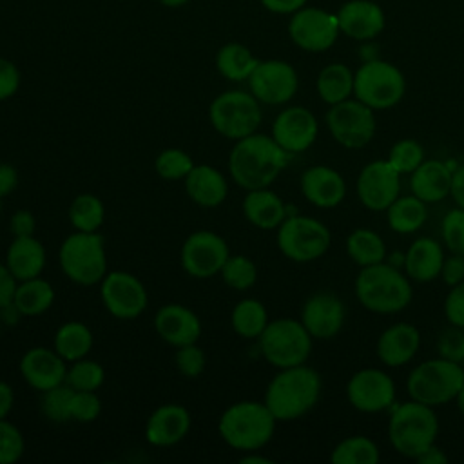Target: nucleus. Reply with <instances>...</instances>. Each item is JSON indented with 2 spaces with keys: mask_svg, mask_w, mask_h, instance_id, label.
Segmentation results:
<instances>
[{
  "mask_svg": "<svg viewBox=\"0 0 464 464\" xmlns=\"http://www.w3.org/2000/svg\"><path fill=\"white\" fill-rule=\"evenodd\" d=\"M288 163V152L272 136L250 134L232 147L228 170L232 179L245 190L270 187Z\"/></svg>",
  "mask_w": 464,
  "mask_h": 464,
  "instance_id": "1",
  "label": "nucleus"
},
{
  "mask_svg": "<svg viewBox=\"0 0 464 464\" xmlns=\"http://www.w3.org/2000/svg\"><path fill=\"white\" fill-rule=\"evenodd\" d=\"M321 393L319 373L304 364L281 368L270 381L265 404L277 420H294L308 413Z\"/></svg>",
  "mask_w": 464,
  "mask_h": 464,
  "instance_id": "2",
  "label": "nucleus"
},
{
  "mask_svg": "<svg viewBox=\"0 0 464 464\" xmlns=\"http://www.w3.org/2000/svg\"><path fill=\"white\" fill-rule=\"evenodd\" d=\"M359 303L375 314H397L411 301L408 277L390 263H377L361 268L355 279Z\"/></svg>",
  "mask_w": 464,
  "mask_h": 464,
  "instance_id": "3",
  "label": "nucleus"
},
{
  "mask_svg": "<svg viewBox=\"0 0 464 464\" xmlns=\"http://www.w3.org/2000/svg\"><path fill=\"white\" fill-rule=\"evenodd\" d=\"M276 420L265 402L239 401L223 411L218 430L230 448L256 451L272 439Z\"/></svg>",
  "mask_w": 464,
  "mask_h": 464,
  "instance_id": "4",
  "label": "nucleus"
},
{
  "mask_svg": "<svg viewBox=\"0 0 464 464\" xmlns=\"http://www.w3.org/2000/svg\"><path fill=\"white\" fill-rule=\"evenodd\" d=\"M439 419L433 406L419 401L399 404L388 424V439L393 450L408 459H417L428 446L435 444Z\"/></svg>",
  "mask_w": 464,
  "mask_h": 464,
  "instance_id": "5",
  "label": "nucleus"
},
{
  "mask_svg": "<svg viewBox=\"0 0 464 464\" xmlns=\"http://www.w3.org/2000/svg\"><path fill=\"white\" fill-rule=\"evenodd\" d=\"M406 94V78L386 60H364L353 72V96L373 111L395 107Z\"/></svg>",
  "mask_w": 464,
  "mask_h": 464,
  "instance_id": "6",
  "label": "nucleus"
},
{
  "mask_svg": "<svg viewBox=\"0 0 464 464\" xmlns=\"http://www.w3.org/2000/svg\"><path fill=\"white\" fill-rule=\"evenodd\" d=\"M464 382L460 362L439 357L415 366L406 381V390L413 401L428 406H440L453 401Z\"/></svg>",
  "mask_w": 464,
  "mask_h": 464,
  "instance_id": "7",
  "label": "nucleus"
},
{
  "mask_svg": "<svg viewBox=\"0 0 464 464\" xmlns=\"http://www.w3.org/2000/svg\"><path fill=\"white\" fill-rule=\"evenodd\" d=\"M63 274L83 286L102 281L107 274V254L98 232H74L65 237L58 252Z\"/></svg>",
  "mask_w": 464,
  "mask_h": 464,
  "instance_id": "8",
  "label": "nucleus"
},
{
  "mask_svg": "<svg viewBox=\"0 0 464 464\" xmlns=\"http://www.w3.org/2000/svg\"><path fill=\"white\" fill-rule=\"evenodd\" d=\"M263 357L276 368L304 364L312 352V335L301 321L281 317L268 321L257 337Z\"/></svg>",
  "mask_w": 464,
  "mask_h": 464,
  "instance_id": "9",
  "label": "nucleus"
},
{
  "mask_svg": "<svg viewBox=\"0 0 464 464\" xmlns=\"http://www.w3.org/2000/svg\"><path fill=\"white\" fill-rule=\"evenodd\" d=\"M208 118L221 136L237 141L257 130L261 125V107L252 92L225 91L212 100Z\"/></svg>",
  "mask_w": 464,
  "mask_h": 464,
  "instance_id": "10",
  "label": "nucleus"
},
{
  "mask_svg": "<svg viewBox=\"0 0 464 464\" xmlns=\"http://www.w3.org/2000/svg\"><path fill=\"white\" fill-rule=\"evenodd\" d=\"M332 243V234L324 223L308 216H286L277 227V246L288 259L308 263L319 259Z\"/></svg>",
  "mask_w": 464,
  "mask_h": 464,
  "instance_id": "11",
  "label": "nucleus"
},
{
  "mask_svg": "<svg viewBox=\"0 0 464 464\" xmlns=\"http://www.w3.org/2000/svg\"><path fill=\"white\" fill-rule=\"evenodd\" d=\"M326 125L332 138L344 149H362L373 140L377 121L373 109L357 98H348L330 105Z\"/></svg>",
  "mask_w": 464,
  "mask_h": 464,
  "instance_id": "12",
  "label": "nucleus"
},
{
  "mask_svg": "<svg viewBox=\"0 0 464 464\" xmlns=\"http://www.w3.org/2000/svg\"><path fill=\"white\" fill-rule=\"evenodd\" d=\"M341 29L335 13L317 7L304 5L288 22V36L299 49L306 53H324L339 38Z\"/></svg>",
  "mask_w": 464,
  "mask_h": 464,
  "instance_id": "13",
  "label": "nucleus"
},
{
  "mask_svg": "<svg viewBox=\"0 0 464 464\" xmlns=\"http://www.w3.org/2000/svg\"><path fill=\"white\" fill-rule=\"evenodd\" d=\"M246 82L257 102L266 105H283L290 102L299 87L294 65L285 60H259Z\"/></svg>",
  "mask_w": 464,
  "mask_h": 464,
  "instance_id": "14",
  "label": "nucleus"
},
{
  "mask_svg": "<svg viewBox=\"0 0 464 464\" xmlns=\"http://www.w3.org/2000/svg\"><path fill=\"white\" fill-rule=\"evenodd\" d=\"M228 256V245L221 236L210 230H198L181 246V266L188 276L207 279L219 274Z\"/></svg>",
  "mask_w": 464,
  "mask_h": 464,
  "instance_id": "15",
  "label": "nucleus"
},
{
  "mask_svg": "<svg viewBox=\"0 0 464 464\" xmlns=\"http://www.w3.org/2000/svg\"><path fill=\"white\" fill-rule=\"evenodd\" d=\"M100 295L107 312L118 319H134L147 306V290L141 281L121 270L105 274Z\"/></svg>",
  "mask_w": 464,
  "mask_h": 464,
  "instance_id": "16",
  "label": "nucleus"
},
{
  "mask_svg": "<svg viewBox=\"0 0 464 464\" xmlns=\"http://www.w3.org/2000/svg\"><path fill=\"white\" fill-rule=\"evenodd\" d=\"M355 190L366 208L375 212L386 210L399 198L401 174L388 160H375L359 172Z\"/></svg>",
  "mask_w": 464,
  "mask_h": 464,
  "instance_id": "17",
  "label": "nucleus"
},
{
  "mask_svg": "<svg viewBox=\"0 0 464 464\" xmlns=\"http://www.w3.org/2000/svg\"><path fill=\"white\" fill-rule=\"evenodd\" d=\"M346 397L355 410L362 413H377L393 402L395 384L382 370L364 368L350 377Z\"/></svg>",
  "mask_w": 464,
  "mask_h": 464,
  "instance_id": "18",
  "label": "nucleus"
},
{
  "mask_svg": "<svg viewBox=\"0 0 464 464\" xmlns=\"http://www.w3.org/2000/svg\"><path fill=\"white\" fill-rule=\"evenodd\" d=\"M272 138L288 154L310 149L317 138V120L306 107L283 109L272 123Z\"/></svg>",
  "mask_w": 464,
  "mask_h": 464,
  "instance_id": "19",
  "label": "nucleus"
},
{
  "mask_svg": "<svg viewBox=\"0 0 464 464\" xmlns=\"http://www.w3.org/2000/svg\"><path fill=\"white\" fill-rule=\"evenodd\" d=\"M335 16L341 34L357 42H372L386 25L384 11L373 0H346L339 5Z\"/></svg>",
  "mask_w": 464,
  "mask_h": 464,
  "instance_id": "20",
  "label": "nucleus"
},
{
  "mask_svg": "<svg viewBox=\"0 0 464 464\" xmlns=\"http://www.w3.org/2000/svg\"><path fill=\"white\" fill-rule=\"evenodd\" d=\"M344 304L330 292H317L310 295L301 310V323L312 339L335 337L344 323Z\"/></svg>",
  "mask_w": 464,
  "mask_h": 464,
  "instance_id": "21",
  "label": "nucleus"
},
{
  "mask_svg": "<svg viewBox=\"0 0 464 464\" xmlns=\"http://www.w3.org/2000/svg\"><path fill=\"white\" fill-rule=\"evenodd\" d=\"M20 373L31 388L38 392H47L65 382L67 368L65 361L56 350L53 352L45 346H36L22 355Z\"/></svg>",
  "mask_w": 464,
  "mask_h": 464,
  "instance_id": "22",
  "label": "nucleus"
},
{
  "mask_svg": "<svg viewBox=\"0 0 464 464\" xmlns=\"http://www.w3.org/2000/svg\"><path fill=\"white\" fill-rule=\"evenodd\" d=\"M154 328L158 335L172 346L196 343L201 335L199 317L190 308L178 303L165 304L156 312Z\"/></svg>",
  "mask_w": 464,
  "mask_h": 464,
  "instance_id": "23",
  "label": "nucleus"
},
{
  "mask_svg": "<svg viewBox=\"0 0 464 464\" xmlns=\"http://www.w3.org/2000/svg\"><path fill=\"white\" fill-rule=\"evenodd\" d=\"M301 192L312 205L319 208H334L344 199L346 185L335 169L315 165L301 174Z\"/></svg>",
  "mask_w": 464,
  "mask_h": 464,
  "instance_id": "24",
  "label": "nucleus"
},
{
  "mask_svg": "<svg viewBox=\"0 0 464 464\" xmlns=\"http://www.w3.org/2000/svg\"><path fill=\"white\" fill-rule=\"evenodd\" d=\"M190 430V413L181 404H163L156 408L147 424L145 439L152 446H172Z\"/></svg>",
  "mask_w": 464,
  "mask_h": 464,
  "instance_id": "25",
  "label": "nucleus"
},
{
  "mask_svg": "<svg viewBox=\"0 0 464 464\" xmlns=\"http://www.w3.org/2000/svg\"><path fill=\"white\" fill-rule=\"evenodd\" d=\"M420 346V332L410 323L388 326L377 339V357L386 366L397 368L413 359Z\"/></svg>",
  "mask_w": 464,
  "mask_h": 464,
  "instance_id": "26",
  "label": "nucleus"
},
{
  "mask_svg": "<svg viewBox=\"0 0 464 464\" xmlns=\"http://www.w3.org/2000/svg\"><path fill=\"white\" fill-rule=\"evenodd\" d=\"M451 176L453 170L448 167V163L439 160H424L411 172L410 187L413 196H417L424 203L442 201L446 196H450Z\"/></svg>",
  "mask_w": 464,
  "mask_h": 464,
  "instance_id": "27",
  "label": "nucleus"
},
{
  "mask_svg": "<svg viewBox=\"0 0 464 464\" xmlns=\"http://www.w3.org/2000/svg\"><path fill=\"white\" fill-rule=\"evenodd\" d=\"M185 188L194 203L207 208L219 207L228 194L225 176L210 165H194L185 178Z\"/></svg>",
  "mask_w": 464,
  "mask_h": 464,
  "instance_id": "28",
  "label": "nucleus"
},
{
  "mask_svg": "<svg viewBox=\"0 0 464 464\" xmlns=\"http://www.w3.org/2000/svg\"><path fill=\"white\" fill-rule=\"evenodd\" d=\"M442 263L444 252L440 245L431 237L415 239L404 254L406 276L417 283H428L440 276Z\"/></svg>",
  "mask_w": 464,
  "mask_h": 464,
  "instance_id": "29",
  "label": "nucleus"
},
{
  "mask_svg": "<svg viewBox=\"0 0 464 464\" xmlns=\"http://www.w3.org/2000/svg\"><path fill=\"white\" fill-rule=\"evenodd\" d=\"M5 265L18 281L38 277L45 266V248L34 236L14 237L7 246Z\"/></svg>",
  "mask_w": 464,
  "mask_h": 464,
  "instance_id": "30",
  "label": "nucleus"
},
{
  "mask_svg": "<svg viewBox=\"0 0 464 464\" xmlns=\"http://www.w3.org/2000/svg\"><path fill=\"white\" fill-rule=\"evenodd\" d=\"M243 214L245 218L257 228H277L286 218V207L283 199L266 188L246 190L243 199Z\"/></svg>",
  "mask_w": 464,
  "mask_h": 464,
  "instance_id": "31",
  "label": "nucleus"
},
{
  "mask_svg": "<svg viewBox=\"0 0 464 464\" xmlns=\"http://www.w3.org/2000/svg\"><path fill=\"white\" fill-rule=\"evenodd\" d=\"M257 63L254 53L239 42H228L216 53V69L230 82H246Z\"/></svg>",
  "mask_w": 464,
  "mask_h": 464,
  "instance_id": "32",
  "label": "nucleus"
},
{
  "mask_svg": "<svg viewBox=\"0 0 464 464\" xmlns=\"http://www.w3.org/2000/svg\"><path fill=\"white\" fill-rule=\"evenodd\" d=\"M315 89L319 98L328 105L348 100L353 94V71L341 62L328 63L319 71Z\"/></svg>",
  "mask_w": 464,
  "mask_h": 464,
  "instance_id": "33",
  "label": "nucleus"
},
{
  "mask_svg": "<svg viewBox=\"0 0 464 464\" xmlns=\"http://www.w3.org/2000/svg\"><path fill=\"white\" fill-rule=\"evenodd\" d=\"M53 301L54 290L51 283L38 276L18 283L13 304L22 315H40L51 308Z\"/></svg>",
  "mask_w": 464,
  "mask_h": 464,
  "instance_id": "34",
  "label": "nucleus"
},
{
  "mask_svg": "<svg viewBox=\"0 0 464 464\" xmlns=\"http://www.w3.org/2000/svg\"><path fill=\"white\" fill-rule=\"evenodd\" d=\"M386 210H388V225L397 234L417 232L428 218L426 203L413 194L397 198Z\"/></svg>",
  "mask_w": 464,
  "mask_h": 464,
  "instance_id": "35",
  "label": "nucleus"
},
{
  "mask_svg": "<svg viewBox=\"0 0 464 464\" xmlns=\"http://www.w3.org/2000/svg\"><path fill=\"white\" fill-rule=\"evenodd\" d=\"M346 252L355 265L364 268L384 261L386 245L377 232L370 228H355L346 239Z\"/></svg>",
  "mask_w": 464,
  "mask_h": 464,
  "instance_id": "36",
  "label": "nucleus"
},
{
  "mask_svg": "<svg viewBox=\"0 0 464 464\" xmlns=\"http://www.w3.org/2000/svg\"><path fill=\"white\" fill-rule=\"evenodd\" d=\"M92 348L91 330L78 321H69L62 324L54 335V350L67 362L83 359Z\"/></svg>",
  "mask_w": 464,
  "mask_h": 464,
  "instance_id": "37",
  "label": "nucleus"
},
{
  "mask_svg": "<svg viewBox=\"0 0 464 464\" xmlns=\"http://www.w3.org/2000/svg\"><path fill=\"white\" fill-rule=\"evenodd\" d=\"M232 328L245 339H257L268 324V314L261 301L241 299L232 310Z\"/></svg>",
  "mask_w": 464,
  "mask_h": 464,
  "instance_id": "38",
  "label": "nucleus"
},
{
  "mask_svg": "<svg viewBox=\"0 0 464 464\" xmlns=\"http://www.w3.org/2000/svg\"><path fill=\"white\" fill-rule=\"evenodd\" d=\"M330 460L334 464H375L379 460V448L372 439L353 435L343 439L332 450Z\"/></svg>",
  "mask_w": 464,
  "mask_h": 464,
  "instance_id": "39",
  "label": "nucleus"
},
{
  "mask_svg": "<svg viewBox=\"0 0 464 464\" xmlns=\"http://www.w3.org/2000/svg\"><path fill=\"white\" fill-rule=\"evenodd\" d=\"M105 218V208L94 194H80L69 207V219L80 232H96Z\"/></svg>",
  "mask_w": 464,
  "mask_h": 464,
  "instance_id": "40",
  "label": "nucleus"
},
{
  "mask_svg": "<svg viewBox=\"0 0 464 464\" xmlns=\"http://www.w3.org/2000/svg\"><path fill=\"white\" fill-rule=\"evenodd\" d=\"M105 379L103 366L96 361L89 359H78L72 362V366L67 370L65 384L72 390H85V392H96Z\"/></svg>",
  "mask_w": 464,
  "mask_h": 464,
  "instance_id": "41",
  "label": "nucleus"
},
{
  "mask_svg": "<svg viewBox=\"0 0 464 464\" xmlns=\"http://www.w3.org/2000/svg\"><path fill=\"white\" fill-rule=\"evenodd\" d=\"M219 274L225 285L234 290H248L257 279V268L246 256H228Z\"/></svg>",
  "mask_w": 464,
  "mask_h": 464,
  "instance_id": "42",
  "label": "nucleus"
},
{
  "mask_svg": "<svg viewBox=\"0 0 464 464\" xmlns=\"http://www.w3.org/2000/svg\"><path fill=\"white\" fill-rule=\"evenodd\" d=\"M154 167L163 179L178 181L187 178V174L194 169V161L181 149H165L163 152L158 154Z\"/></svg>",
  "mask_w": 464,
  "mask_h": 464,
  "instance_id": "43",
  "label": "nucleus"
},
{
  "mask_svg": "<svg viewBox=\"0 0 464 464\" xmlns=\"http://www.w3.org/2000/svg\"><path fill=\"white\" fill-rule=\"evenodd\" d=\"M424 161V149L417 140H399L388 154V163L399 174H411Z\"/></svg>",
  "mask_w": 464,
  "mask_h": 464,
  "instance_id": "44",
  "label": "nucleus"
},
{
  "mask_svg": "<svg viewBox=\"0 0 464 464\" xmlns=\"http://www.w3.org/2000/svg\"><path fill=\"white\" fill-rule=\"evenodd\" d=\"M72 388L67 384L54 386L44 392L42 397V413L53 422H69L71 420V397Z\"/></svg>",
  "mask_w": 464,
  "mask_h": 464,
  "instance_id": "45",
  "label": "nucleus"
},
{
  "mask_svg": "<svg viewBox=\"0 0 464 464\" xmlns=\"http://www.w3.org/2000/svg\"><path fill=\"white\" fill-rule=\"evenodd\" d=\"M24 448L22 431L5 419H0V464H14L24 455Z\"/></svg>",
  "mask_w": 464,
  "mask_h": 464,
  "instance_id": "46",
  "label": "nucleus"
},
{
  "mask_svg": "<svg viewBox=\"0 0 464 464\" xmlns=\"http://www.w3.org/2000/svg\"><path fill=\"white\" fill-rule=\"evenodd\" d=\"M440 232L446 246L453 254L464 256V208H451L442 219Z\"/></svg>",
  "mask_w": 464,
  "mask_h": 464,
  "instance_id": "47",
  "label": "nucleus"
},
{
  "mask_svg": "<svg viewBox=\"0 0 464 464\" xmlns=\"http://www.w3.org/2000/svg\"><path fill=\"white\" fill-rule=\"evenodd\" d=\"M205 352L196 344V343H190V344H183V346H178V352H176V368L181 375L188 377V379H194V377H199L201 372L205 370Z\"/></svg>",
  "mask_w": 464,
  "mask_h": 464,
  "instance_id": "48",
  "label": "nucleus"
},
{
  "mask_svg": "<svg viewBox=\"0 0 464 464\" xmlns=\"http://www.w3.org/2000/svg\"><path fill=\"white\" fill-rule=\"evenodd\" d=\"M102 411V402L94 392L74 390L71 397V420L91 422Z\"/></svg>",
  "mask_w": 464,
  "mask_h": 464,
  "instance_id": "49",
  "label": "nucleus"
},
{
  "mask_svg": "<svg viewBox=\"0 0 464 464\" xmlns=\"http://www.w3.org/2000/svg\"><path fill=\"white\" fill-rule=\"evenodd\" d=\"M439 355L455 362L464 361V328L453 326L440 334L437 341Z\"/></svg>",
  "mask_w": 464,
  "mask_h": 464,
  "instance_id": "50",
  "label": "nucleus"
},
{
  "mask_svg": "<svg viewBox=\"0 0 464 464\" xmlns=\"http://www.w3.org/2000/svg\"><path fill=\"white\" fill-rule=\"evenodd\" d=\"M446 319L459 328H464V281L451 286L444 301Z\"/></svg>",
  "mask_w": 464,
  "mask_h": 464,
  "instance_id": "51",
  "label": "nucleus"
},
{
  "mask_svg": "<svg viewBox=\"0 0 464 464\" xmlns=\"http://www.w3.org/2000/svg\"><path fill=\"white\" fill-rule=\"evenodd\" d=\"M20 80L18 67L11 60L0 56V102L11 98L18 91Z\"/></svg>",
  "mask_w": 464,
  "mask_h": 464,
  "instance_id": "52",
  "label": "nucleus"
},
{
  "mask_svg": "<svg viewBox=\"0 0 464 464\" xmlns=\"http://www.w3.org/2000/svg\"><path fill=\"white\" fill-rule=\"evenodd\" d=\"M440 276H442V281L450 286H455L460 281H464V256L453 254L450 257H444Z\"/></svg>",
  "mask_w": 464,
  "mask_h": 464,
  "instance_id": "53",
  "label": "nucleus"
},
{
  "mask_svg": "<svg viewBox=\"0 0 464 464\" xmlns=\"http://www.w3.org/2000/svg\"><path fill=\"white\" fill-rule=\"evenodd\" d=\"M11 232L14 237H22V236H33L34 228H36V219L29 210H16L11 216L9 221Z\"/></svg>",
  "mask_w": 464,
  "mask_h": 464,
  "instance_id": "54",
  "label": "nucleus"
},
{
  "mask_svg": "<svg viewBox=\"0 0 464 464\" xmlns=\"http://www.w3.org/2000/svg\"><path fill=\"white\" fill-rule=\"evenodd\" d=\"M16 286H18V279L11 274L7 265L0 263V308L14 301Z\"/></svg>",
  "mask_w": 464,
  "mask_h": 464,
  "instance_id": "55",
  "label": "nucleus"
},
{
  "mask_svg": "<svg viewBox=\"0 0 464 464\" xmlns=\"http://www.w3.org/2000/svg\"><path fill=\"white\" fill-rule=\"evenodd\" d=\"M259 4L274 14H294L308 4V0H259Z\"/></svg>",
  "mask_w": 464,
  "mask_h": 464,
  "instance_id": "56",
  "label": "nucleus"
},
{
  "mask_svg": "<svg viewBox=\"0 0 464 464\" xmlns=\"http://www.w3.org/2000/svg\"><path fill=\"white\" fill-rule=\"evenodd\" d=\"M18 185V172L13 165L0 163V196L11 194Z\"/></svg>",
  "mask_w": 464,
  "mask_h": 464,
  "instance_id": "57",
  "label": "nucleus"
},
{
  "mask_svg": "<svg viewBox=\"0 0 464 464\" xmlns=\"http://www.w3.org/2000/svg\"><path fill=\"white\" fill-rule=\"evenodd\" d=\"M450 194H451L453 201L457 203V207L464 208V163L459 165V167L453 170Z\"/></svg>",
  "mask_w": 464,
  "mask_h": 464,
  "instance_id": "58",
  "label": "nucleus"
},
{
  "mask_svg": "<svg viewBox=\"0 0 464 464\" xmlns=\"http://www.w3.org/2000/svg\"><path fill=\"white\" fill-rule=\"evenodd\" d=\"M415 460L420 464H444V462H448V455L439 446L431 444Z\"/></svg>",
  "mask_w": 464,
  "mask_h": 464,
  "instance_id": "59",
  "label": "nucleus"
},
{
  "mask_svg": "<svg viewBox=\"0 0 464 464\" xmlns=\"http://www.w3.org/2000/svg\"><path fill=\"white\" fill-rule=\"evenodd\" d=\"M14 402V395H13V388L0 381V419H5L13 408Z\"/></svg>",
  "mask_w": 464,
  "mask_h": 464,
  "instance_id": "60",
  "label": "nucleus"
},
{
  "mask_svg": "<svg viewBox=\"0 0 464 464\" xmlns=\"http://www.w3.org/2000/svg\"><path fill=\"white\" fill-rule=\"evenodd\" d=\"M241 462H243V464H254V462H259V464H272L270 459L259 457V455H246V457L241 459Z\"/></svg>",
  "mask_w": 464,
  "mask_h": 464,
  "instance_id": "61",
  "label": "nucleus"
},
{
  "mask_svg": "<svg viewBox=\"0 0 464 464\" xmlns=\"http://www.w3.org/2000/svg\"><path fill=\"white\" fill-rule=\"evenodd\" d=\"M161 5L165 7H170V9H178V7H183L185 4H188L190 0H158Z\"/></svg>",
  "mask_w": 464,
  "mask_h": 464,
  "instance_id": "62",
  "label": "nucleus"
},
{
  "mask_svg": "<svg viewBox=\"0 0 464 464\" xmlns=\"http://www.w3.org/2000/svg\"><path fill=\"white\" fill-rule=\"evenodd\" d=\"M455 401H457V408H459V411H460V413H462V417H464V382H462V386H460V390H459V393H457Z\"/></svg>",
  "mask_w": 464,
  "mask_h": 464,
  "instance_id": "63",
  "label": "nucleus"
},
{
  "mask_svg": "<svg viewBox=\"0 0 464 464\" xmlns=\"http://www.w3.org/2000/svg\"><path fill=\"white\" fill-rule=\"evenodd\" d=\"M0 212H2V196H0Z\"/></svg>",
  "mask_w": 464,
  "mask_h": 464,
  "instance_id": "64",
  "label": "nucleus"
}]
</instances>
